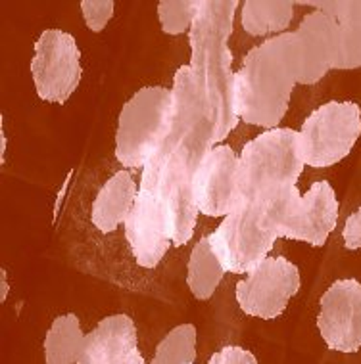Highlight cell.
Here are the masks:
<instances>
[{
  "mask_svg": "<svg viewBox=\"0 0 361 364\" xmlns=\"http://www.w3.org/2000/svg\"><path fill=\"white\" fill-rule=\"evenodd\" d=\"M85 333L75 314H62L54 318L45 338L46 364H77L81 355Z\"/></svg>",
  "mask_w": 361,
  "mask_h": 364,
  "instance_id": "21",
  "label": "cell"
},
{
  "mask_svg": "<svg viewBox=\"0 0 361 364\" xmlns=\"http://www.w3.org/2000/svg\"><path fill=\"white\" fill-rule=\"evenodd\" d=\"M292 16L294 2L291 0H248L242 4V27L253 37L286 33Z\"/></svg>",
  "mask_w": 361,
  "mask_h": 364,
  "instance_id": "20",
  "label": "cell"
},
{
  "mask_svg": "<svg viewBox=\"0 0 361 364\" xmlns=\"http://www.w3.org/2000/svg\"><path fill=\"white\" fill-rule=\"evenodd\" d=\"M304 167L298 132L294 129L277 127L261 132L239 156L236 175L241 200H266L281 190L296 186Z\"/></svg>",
  "mask_w": 361,
  "mask_h": 364,
  "instance_id": "3",
  "label": "cell"
},
{
  "mask_svg": "<svg viewBox=\"0 0 361 364\" xmlns=\"http://www.w3.org/2000/svg\"><path fill=\"white\" fill-rule=\"evenodd\" d=\"M209 245L227 272H250L269 257L279 240L271 215V198L242 201L223 217V223L208 236Z\"/></svg>",
  "mask_w": 361,
  "mask_h": 364,
  "instance_id": "5",
  "label": "cell"
},
{
  "mask_svg": "<svg viewBox=\"0 0 361 364\" xmlns=\"http://www.w3.org/2000/svg\"><path fill=\"white\" fill-rule=\"evenodd\" d=\"M239 157L227 144L208 151L194 171V198L198 211L208 217H227L241 205Z\"/></svg>",
  "mask_w": 361,
  "mask_h": 364,
  "instance_id": "14",
  "label": "cell"
},
{
  "mask_svg": "<svg viewBox=\"0 0 361 364\" xmlns=\"http://www.w3.org/2000/svg\"><path fill=\"white\" fill-rule=\"evenodd\" d=\"M227 270L223 269L221 261L209 245L208 236L197 242L190 253L189 267H187V284L190 294L200 301H206L216 294L217 286L225 277Z\"/></svg>",
  "mask_w": 361,
  "mask_h": 364,
  "instance_id": "19",
  "label": "cell"
},
{
  "mask_svg": "<svg viewBox=\"0 0 361 364\" xmlns=\"http://www.w3.org/2000/svg\"><path fill=\"white\" fill-rule=\"evenodd\" d=\"M302 288L300 270L285 257H267L256 264L236 286L242 313L261 321H275Z\"/></svg>",
  "mask_w": 361,
  "mask_h": 364,
  "instance_id": "11",
  "label": "cell"
},
{
  "mask_svg": "<svg viewBox=\"0 0 361 364\" xmlns=\"http://www.w3.org/2000/svg\"><path fill=\"white\" fill-rule=\"evenodd\" d=\"M239 8L236 0H198L190 37V75L200 100L216 127L221 144L239 123L235 107V73L229 38Z\"/></svg>",
  "mask_w": 361,
  "mask_h": 364,
  "instance_id": "1",
  "label": "cell"
},
{
  "mask_svg": "<svg viewBox=\"0 0 361 364\" xmlns=\"http://www.w3.org/2000/svg\"><path fill=\"white\" fill-rule=\"evenodd\" d=\"M197 12L198 0H162L158 4L162 31L167 35H181L190 31Z\"/></svg>",
  "mask_w": 361,
  "mask_h": 364,
  "instance_id": "23",
  "label": "cell"
},
{
  "mask_svg": "<svg viewBox=\"0 0 361 364\" xmlns=\"http://www.w3.org/2000/svg\"><path fill=\"white\" fill-rule=\"evenodd\" d=\"M304 54L302 85H315L329 71L336 70L340 58V33L338 23L325 12H310L296 29Z\"/></svg>",
  "mask_w": 361,
  "mask_h": 364,
  "instance_id": "15",
  "label": "cell"
},
{
  "mask_svg": "<svg viewBox=\"0 0 361 364\" xmlns=\"http://www.w3.org/2000/svg\"><path fill=\"white\" fill-rule=\"evenodd\" d=\"M197 360V326L173 328L156 347L150 364H194Z\"/></svg>",
  "mask_w": 361,
  "mask_h": 364,
  "instance_id": "22",
  "label": "cell"
},
{
  "mask_svg": "<svg viewBox=\"0 0 361 364\" xmlns=\"http://www.w3.org/2000/svg\"><path fill=\"white\" fill-rule=\"evenodd\" d=\"M2 274H0V278H2V295H0V301H4L6 299V291H8V286H6V272L4 270H0Z\"/></svg>",
  "mask_w": 361,
  "mask_h": 364,
  "instance_id": "27",
  "label": "cell"
},
{
  "mask_svg": "<svg viewBox=\"0 0 361 364\" xmlns=\"http://www.w3.org/2000/svg\"><path fill=\"white\" fill-rule=\"evenodd\" d=\"M209 364H258V358L242 347H223L209 358Z\"/></svg>",
  "mask_w": 361,
  "mask_h": 364,
  "instance_id": "25",
  "label": "cell"
},
{
  "mask_svg": "<svg viewBox=\"0 0 361 364\" xmlns=\"http://www.w3.org/2000/svg\"><path fill=\"white\" fill-rule=\"evenodd\" d=\"M115 10L114 0H83L81 12L90 31L100 33L108 26Z\"/></svg>",
  "mask_w": 361,
  "mask_h": 364,
  "instance_id": "24",
  "label": "cell"
},
{
  "mask_svg": "<svg viewBox=\"0 0 361 364\" xmlns=\"http://www.w3.org/2000/svg\"><path fill=\"white\" fill-rule=\"evenodd\" d=\"M335 19L340 33V58L336 70L361 68V0H317L302 2Z\"/></svg>",
  "mask_w": 361,
  "mask_h": 364,
  "instance_id": "18",
  "label": "cell"
},
{
  "mask_svg": "<svg viewBox=\"0 0 361 364\" xmlns=\"http://www.w3.org/2000/svg\"><path fill=\"white\" fill-rule=\"evenodd\" d=\"M156 176L159 201L175 245H184L197 228L198 205L194 198V169L179 151L162 150L148 161Z\"/></svg>",
  "mask_w": 361,
  "mask_h": 364,
  "instance_id": "9",
  "label": "cell"
},
{
  "mask_svg": "<svg viewBox=\"0 0 361 364\" xmlns=\"http://www.w3.org/2000/svg\"><path fill=\"white\" fill-rule=\"evenodd\" d=\"M317 328L329 349L357 353L361 349V282L344 278L321 295Z\"/></svg>",
  "mask_w": 361,
  "mask_h": 364,
  "instance_id": "13",
  "label": "cell"
},
{
  "mask_svg": "<svg viewBox=\"0 0 361 364\" xmlns=\"http://www.w3.org/2000/svg\"><path fill=\"white\" fill-rule=\"evenodd\" d=\"M172 88L145 87L123 104L115 132V159L123 167L145 169L164 148L172 131Z\"/></svg>",
  "mask_w": 361,
  "mask_h": 364,
  "instance_id": "4",
  "label": "cell"
},
{
  "mask_svg": "<svg viewBox=\"0 0 361 364\" xmlns=\"http://www.w3.org/2000/svg\"><path fill=\"white\" fill-rule=\"evenodd\" d=\"M125 238L137 264L145 269L158 267L173 244L150 165L142 169L139 194L125 220Z\"/></svg>",
  "mask_w": 361,
  "mask_h": 364,
  "instance_id": "12",
  "label": "cell"
},
{
  "mask_svg": "<svg viewBox=\"0 0 361 364\" xmlns=\"http://www.w3.org/2000/svg\"><path fill=\"white\" fill-rule=\"evenodd\" d=\"M140 357L137 326L127 314H112L85 333L77 364H129Z\"/></svg>",
  "mask_w": 361,
  "mask_h": 364,
  "instance_id": "16",
  "label": "cell"
},
{
  "mask_svg": "<svg viewBox=\"0 0 361 364\" xmlns=\"http://www.w3.org/2000/svg\"><path fill=\"white\" fill-rule=\"evenodd\" d=\"M129 364H145V358H142V355H140V357H137L135 360H131Z\"/></svg>",
  "mask_w": 361,
  "mask_h": 364,
  "instance_id": "28",
  "label": "cell"
},
{
  "mask_svg": "<svg viewBox=\"0 0 361 364\" xmlns=\"http://www.w3.org/2000/svg\"><path fill=\"white\" fill-rule=\"evenodd\" d=\"M172 98V131L165 140L164 150L179 151L197 171L208 151L219 144L216 127L194 88L189 65H181L173 77Z\"/></svg>",
  "mask_w": 361,
  "mask_h": 364,
  "instance_id": "8",
  "label": "cell"
},
{
  "mask_svg": "<svg viewBox=\"0 0 361 364\" xmlns=\"http://www.w3.org/2000/svg\"><path fill=\"white\" fill-rule=\"evenodd\" d=\"M31 75L41 100L66 104L81 82V52L73 35L46 29L35 43Z\"/></svg>",
  "mask_w": 361,
  "mask_h": 364,
  "instance_id": "10",
  "label": "cell"
},
{
  "mask_svg": "<svg viewBox=\"0 0 361 364\" xmlns=\"http://www.w3.org/2000/svg\"><path fill=\"white\" fill-rule=\"evenodd\" d=\"M139 188L129 171H117L93 201V225L102 234L114 232L120 225H125L127 217L133 209Z\"/></svg>",
  "mask_w": 361,
  "mask_h": 364,
  "instance_id": "17",
  "label": "cell"
},
{
  "mask_svg": "<svg viewBox=\"0 0 361 364\" xmlns=\"http://www.w3.org/2000/svg\"><path fill=\"white\" fill-rule=\"evenodd\" d=\"M304 54L296 33H281L253 46L235 73V107L248 125L277 129L292 90L302 85Z\"/></svg>",
  "mask_w": 361,
  "mask_h": 364,
  "instance_id": "2",
  "label": "cell"
},
{
  "mask_svg": "<svg viewBox=\"0 0 361 364\" xmlns=\"http://www.w3.org/2000/svg\"><path fill=\"white\" fill-rule=\"evenodd\" d=\"M361 134V109L355 102H327L308 115L298 132L305 165L321 169L342 161Z\"/></svg>",
  "mask_w": 361,
  "mask_h": 364,
  "instance_id": "7",
  "label": "cell"
},
{
  "mask_svg": "<svg viewBox=\"0 0 361 364\" xmlns=\"http://www.w3.org/2000/svg\"><path fill=\"white\" fill-rule=\"evenodd\" d=\"M271 215L279 238L321 247L338 223L336 192L327 181L313 182L305 194L298 186L281 190L271 198Z\"/></svg>",
  "mask_w": 361,
  "mask_h": 364,
  "instance_id": "6",
  "label": "cell"
},
{
  "mask_svg": "<svg viewBox=\"0 0 361 364\" xmlns=\"http://www.w3.org/2000/svg\"><path fill=\"white\" fill-rule=\"evenodd\" d=\"M342 238L346 250H361V208L346 219Z\"/></svg>",
  "mask_w": 361,
  "mask_h": 364,
  "instance_id": "26",
  "label": "cell"
}]
</instances>
